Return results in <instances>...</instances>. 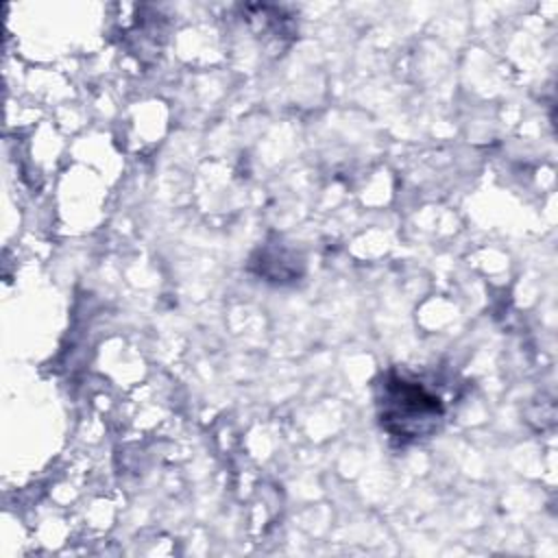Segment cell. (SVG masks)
I'll list each match as a JSON object with an SVG mask.
<instances>
[{
	"instance_id": "cell-1",
	"label": "cell",
	"mask_w": 558,
	"mask_h": 558,
	"mask_svg": "<svg viewBox=\"0 0 558 558\" xmlns=\"http://www.w3.org/2000/svg\"><path fill=\"white\" fill-rule=\"evenodd\" d=\"M379 388V421L392 438L414 442L438 429L445 405L427 384L390 371Z\"/></svg>"
}]
</instances>
